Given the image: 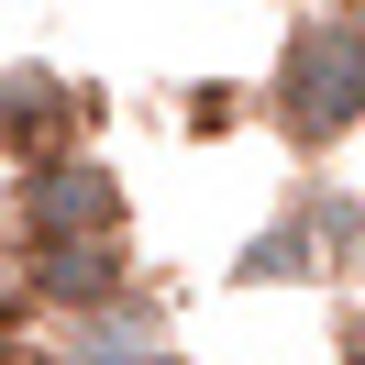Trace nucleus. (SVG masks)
Instances as JSON below:
<instances>
[{
  "mask_svg": "<svg viewBox=\"0 0 365 365\" xmlns=\"http://www.w3.org/2000/svg\"><path fill=\"white\" fill-rule=\"evenodd\" d=\"M111 222H122V188L100 166H78V155L34 166V188H23V232L34 244H78V232H111Z\"/></svg>",
  "mask_w": 365,
  "mask_h": 365,
  "instance_id": "obj_2",
  "label": "nucleus"
},
{
  "mask_svg": "<svg viewBox=\"0 0 365 365\" xmlns=\"http://www.w3.org/2000/svg\"><path fill=\"white\" fill-rule=\"evenodd\" d=\"M34 288L89 310V299H111V288H122V244H111V232H78V244H34Z\"/></svg>",
  "mask_w": 365,
  "mask_h": 365,
  "instance_id": "obj_3",
  "label": "nucleus"
},
{
  "mask_svg": "<svg viewBox=\"0 0 365 365\" xmlns=\"http://www.w3.org/2000/svg\"><path fill=\"white\" fill-rule=\"evenodd\" d=\"M354 365H365V332H354Z\"/></svg>",
  "mask_w": 365,
  "mask_h": 365,
  "instance_id": "obj_5",
  "label": "nucleus"
},
{
  "mask_svg": "<svg viewBox=\"0 0 365 365\" xmlns=\"http://www.w3.org/2000/svg\"><path fill=\"white\" fill-rule=\"evenodd\" d=\"M56 133V78H11V144H45Z\"/></svg>",
  "mask_w": 365,
  "mask_h": 365,
  "instance_id": "obj_4",
  "label": "nucleus"
},
{
  "mask_svg": "<svg viewBox=\"0 0 365 365\" xmlns=\"http://www.w3.org/2000/svg\"><path fill=\"white\" fill-rule=\"evenodd\" d=\"M277 122L299 144H332L365 122V23H299L277 56Z\"/></svg>",
  "mask_w": 365,
  "mask_h": 365,
  "instance_id": "obj_1",
  "label": "nucleus"
}]
</instances>
